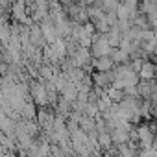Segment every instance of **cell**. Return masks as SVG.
I'll use <instances>...</instances> for the list:
<instances>
[{
    "label": "cell",
    "mask_w": 157,
    "mask_h": 157,
    "mask_svg": "<svg viewBox=\"0 0 157 157\" xmlns=\"http://www.w3.org/2000/svg\"><path fill=\"white\" fill-rule=\"evenodd\" d=\"M30 94H32V98H33V102L39 105V107H43V105H50V100H48V93H46V85H44V82L41 80H33L32 83H30Z\"/></svg>",
    "instance_id": "6da1fadb"
},
{
    "label": "cell",
    "mask_w": 157,
    "mask_h": 157,
    "mask_svg": "<svg viewBox=\"0 0 157 157\" xmlns=\"http://www.w3.org/2000/svg\"><path fill=\"white\" fill-rule=\"evenodd\" d=\"M68 57L72 59L74 67H87V65H91V52H89V48H83V46H78L76 52L72 56H68Z\"/></svg>",
    "instance_id": "7a4b0ae2"
},
{
    "label": "cell",
    "mask_w": 157,
    "mask_h": 157,
    "mask_svg": "<svg viewBox=\"0 0 157 157\" xmlns=\"http://www.w3.org/2000/svg\"><path fill=\"white\" fill-rule=\"evenodd\" d=\"M30 41H32L35 46H39V48H43V46L46 44V39H44V33H43L39 22H33V24L30 26Z\"/></svg>",
    "instance_id": "3957f363"
},
{
    "label": "cell",
    "mask_w": 157,
    "mask_h": 157,
    "mask_svg": "<svg viewBox=\"0 0 157 157\" xmlns=\"http://www.w3.org/2000/svg\"><path fill=\"white\" fill-rule=\"evenodd\" d=\"M37 117V104L33 100H26L22 109H21V118L24 120H33Z\"/></svg>",
    "instance_id": "277c9868"
},
{
    "label": "cell",
    "mask_w": 157,
    "mask_h": 157,
    "mask_svg": "<svg viewBox=\"0 0 157 157\" xmlns=\"http://www.w3.org/2000/svg\"><path fill=\"white\" fill-rule=\"evenodd\" d=\"M115 65L117 63L113 61L111 56H100V57H94V61H93V67L96 70H111Z\"/></svg>",
    "instance_id": "5b68a950"
},
{
    "label": "cell",
    "mask_w": 157,
    "mask_h": 157,
    "mask_svg": "<svg viewBox=\"0 0 157 157\" xmlns=\"http://www.w3.org/2000/svg\"><path fill=\"white\" fill-rule=\"evenodd\" d=\"M111 137L115 144H122L129 140V128H115L111 129Z\"/></svg>",
    "instance_id": "8992f818"
},
{
    "label": "cell",
    "mask_w": 157,
    "mask_h": 157,
    "mask_svg": "<svg viewBox=\"0 0 157 157\" xmlns=\"http://www.w3.org/2000/svg\"><path fill=\"white\" fill-rule=\"evenodd\" d=\"M137 137L140 139V144H144L146 148L151 146L153 135H151V131L148 129V126H139V128H137Z\"/></svg>",
    "instance_id": "52a82bcc"
},
{
    "label": "cell",
    "mask_w": 157,
    "mask_h": 157,
    "mask_svg": "<svg viewBox=\"0 0 157 157\" xmlns=\"http://www.w3.org/2000/svg\"><path fill=\"white\" fill-rule=\"evenodd\" d=\"M153 76H155V65L153 63H142L140 70H139V78H142V80H153Z\"/></svg>",
    "instance_id": "ba28073f"
},
{
    "label": "cell",
    "mask_w": 157,
    "mask_h": 157,
    "mask_svg": "<svg viewBox=\"0 0 157 157\" xmlns=\"http://www.w3.org/2000/svg\"><path fill=\"white\" fill-rule=\"evenodd\" d=\"M107 96L115 102V104H118V102H122L124 98H126V93H124V89H117V87H113V85H109L107 89Z\"/></svg>",
    "instance_id": "9c48e42d"
},
{
    "label": "cell",
    "mask_w": 157,
    "mask_h": 157,
    "mask_svg": "<svg viewBox=\"0 0 157 157\" xmlns=\"http://www.w3.org/2000/svg\"><path fill=\"white\" fill-rule=\"evenodd\" d=\"M109 56L113 57V61H115V63H126V61H128V57H129V54H128L126 50L118 48V46H117V48H113V52H111Z\"/></svg>",
    "instance_id": "30bf717a"
},
{
    "label": "cell",
    "mask_w": 157,
    "mask_h": 157,
    "mask_svg": "<svg viewBox=\"0 0 157 157\" xmlns=\"http://www.w3.org/2000/svg\"><path fill=\"white\" fill-rule=\"evenodd\" d=\"M98 142L102 148H109L113 144V137H111V131L105 129V131H98Z\"/></svg>",
    "instance_id": "8fae6325"
},
{
    "label": "cell",
    "mask_w": 157,
    "mask_h": 157,
    "mask_svg": "<svg viewBox=\"0 0 157 157\" xmlns=\"http://www.w3.org/2000/svg\"><path fill=\"white\" fill-rule=\"evenodd\" d=\"M11 37V24L6 22V24H0V44H8Z\"/></svg>",
    "instance_id": "7c38bea8"
},
{
    "label": "cell",
    "mask_w": 157,
    "mask_h": 157,
    "mask_svg": "<svg viewBox=\"0 0 157 157\" xmlns=\"http://www.w3.org/2000/svg\"><path fill=\"white\" fill-rule=\"evenodd\" d=\"M148 22H150V26H151L153 30H157V11L148 13Z\"/></svg>",
    "instance_id": "4fadbf2b"
},
{
    "label": "cell",
    "mask_w": 157,
    "mask_h": 157,
    "mask_svg": "<svg viewBox=\"0 0 157 157\" xmlns=\"http://www.w3.org/2000/svg\"><path fill=\"white\" fill-rule=\"evenodd\" d=\"M48 2H52V0H48Z\"/></svg>",
    "instance_id": "5bb4252c"
}]
</instances>
